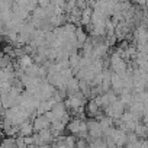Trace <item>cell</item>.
Segmentation results:
<instances>
[{
    "mask_svg": "<svg viewBox=\"0 0 148 148\" xmlns=\"http://www.w3.org/2000/svg\"><path fill=\"white\" fill-rule=\"evenodd\" d=\"M34 131H35V129H34V125H32L29 121H25L23 123L19 125V135L23 136V138H25V136H31V135L34 134Z\"/></svg>",
    "mask_w": 148,
    "mask_h": 148,
    "instance_id": "7a4b0ae2",
    "label": "cell"
},
{
    "mask_svg": "<svg viewBox=\"0 0 148 148\" xmlns=\"http://www.w3.org/2000/svg\"><path fill=\"white\" fill-rule=\"evenodd\" d=\"M49 123H51V122L47 119L45 115H39V116L34 121L32 125H34V129H35V131H42V129H47V128L49 126Z\"/></svg>",
    "mask_w": 148,
    "mask_h": 148,
    "instance_id": "6da1fadb",
    "label": "cell"
},
{
    "mask_svg": "<svg viewBox=\"0 0 148 148\" xmlns=\"http://www.w3.org/2000/svg\"><path fill=\"white\" fill-rule=\"evenodd\" d=\"M0 148H18L15 136H6L0 141Z\"/></svg>",
    "mask_w": 148,
    "mask_h": 148,
    "instance_id": "3957f363",
    "label": "cell"
},
{
    "mask_svg": "<svg viewBox=\"0 0 148 148\" xmlns=\"http://www.w3.org/2000/svg\"><path fill=\"white\" fill-rule=\"evenodd\" d=\"M76 148H86V141L83 138H80L77 142H76Z\"/></svg>",
    "mask_w": 148,
    "mask_h": 148,
    "instance_id": "277c9868",
    "label": "cell"
},
{
    "mask_svg": "<svg viewBox=\"0 0 148 148\" xmlns=\"http://www.w3.org/2000/svg\"><path fill=\"white\" fill-rule=\"evenodd\" d=\"M38 148H51V147H49L48 144H44V145H39Z\"/></svg>",
    "mask_w": 148,
    "mask_h": 148,
    "instance_id": "5b68a950",
    "label": "cell"
}]
</instances>
